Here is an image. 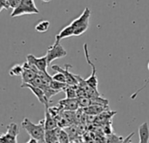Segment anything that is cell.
<instances>
[{
    "label": "cell",
    "instance_id": "obj_26",
    "mask_svg": "<svg viewBox=\"0 0 149 143\" xmlns=\"http://www.w3.org/2000/svg\"><path fill=\"white\" fill-rule=\"evenodd\" d=\"M52 80H58V81H60V82H64V83H66V81H67L65 75L63 73H60V72H57V73H55L52 76Z\"/></svg>",
    "mask_w": 149,
    "mask_h": 143
},
{
    "label": "cell",
    "instance_id": "obj_29",
    "mask_svg": "<svg viewBox=\"0 0 149 143\" xmlns=\"http://www.w3.org/2000/svg\"><path fill=\"white\" fill-rule=\"evenodd\" d=\"M39 142L37 139L33 138V137H31L28 141H27V143H38Z\"/></svg>",
    "mask_w": 149,
    "mask_h": 143
},
{
    "label": "cell",
    "instance_id": "obj_7",
    "mask_svg": "<svg viewBox=\"0 0 149 143\" xmlns=\"http://www.w3.org/2000/svg\"><path fill=\"white\" fill-rule=\"evenodd\" d=\"M21 88H28L30 89L32 93L38 98V100H39L40 103H42L43 105H45V107H48L49 105V100L46 98L45 94V92L43 91V89L41 87H38V86H35L30 83H24V84H21Z\"/></svg>",
    "mask_w": 149,
    "mask_h": 143
},
{
    "label": "cell",
    "instance_id": "obj_22",
    "mask_svg": "<svg viewBox=\"0 0 149 143\" xmlns=\"http://www.w3.org/2000/svg\"><path fill=\"white\" fill-rule=\"evenodd\" d=\"M68 86L67 83H64V82H60V81H58V80H52V83H51V87L58 91V92H61V91H64L65 88Z\"/></svg>",
    "mask_w": 149,
    "mask_h": 143
},
{
    "label": "cell",
    "instance_id": "obj_1",
    "mask_svg": "<svg viewBox=\"0 0 149 143\" xmlns=\"http://www.w3.org/2000/svg\"><path fill=\"white\" fill-rule=\"evenodd\" d=\"M21 127L30 135L31 137L37 139L39 142H45V119L39 121L38 124H34L28 118H24L22 121Z\"/></svg>",
    "mask_w": 149,
    "mask_h": 143
},
{
    "label": "cell",
    "instance_id": "obj_30",
    "mask_svg": "<svg viewBox=\"0 0 149 143\" xmlns=\"http://www.w3.org/2000/svg\"><path fill=\"white\" fill-rule=\"evenodd\" d=\"M42 2H44V3H49V2H51L52 0H41Z\"/></svg>",
    "mask_w": 149,
    "mask_h": 143
},
{
    "label": "cell",
    "instance_id": "obj_20",
    "mask_svg": "<svg viewBox=\"0 0 149 143\" xmlns=\"http://www.w3.org/2000/svg\"><path fill=\"white\" fill-rule=\"evenodd\" d=\"M49 27H50V22L47 20H43V21L38 22L36 24L35 30L38 32H46L48 31Z\"/></svg>",
    "mask_w": 149,
    "mask_h": 143
},
{
    "label": "cell",
    "instance_id": "obj_31",
    "mask_svg": "<svg viewBox=\"0 0 149 143\" xmlns=\"http://www.w3.org/2000/svg\"><path fill=\"white\" fill-rule=\"evenodd\" d=\"M148 70H149V62H148ZM149 82V79H148V83ZM148 83H147V84H148Z\"/></svg>",
    "mask_w": 149,
    "mask_h": 143
},
{
    "label": "cell",
    "instance_id": "obj_2",
    "mask_svg": "<svg viewBox=\"0 0 149 143\" xmlns=\"http://www.w3.org/2000/svg\"><path fill=\"white\" fill-rule=\"evenodd\" d=\"M91 17V10L89 8H86L82 14L76 19H74L71 24L74 29V36H80L89 27V19Z\"/></svg>",
    "mask_w": 149,
    "mask_h": 143
},
{
    "label": "cell",
    "instance_id": "obj_12",
    "mask_svg": "<svg viewBox=\"0 0 149 143\" xmlns=\"http://www.w3.org/2000/svg\"><path fill=\"white\" fill-rule=\"evenodd\" d=\"M108 110V107L105 105H100V104H93L87 107L84 108V112L86 114H91V115H100L103 112Z\"/></svg>",
    "mask_w": 149,
    "mask_h": 143
},
{
    "label": "cell",
    "instance_id": "obj_28",
    "mask_svg": "<svg viewBox=\"0 0 149 143\" xmlns=\"http://www.w3.org/2000/svg\"><path fill=\"white\" fill-rule=\"evenodd\" d=\"M20 2H21V0H7L10 9H12V10L16 9L19 5Z\"/></svg>",
    "mask_w": 149,
    "mask_h": 143
},
{
    "label": "cell",
    "instance_id": "obj_11",
    "mask_svg": "<svg viewBox=\"0 0 149 143\" xmlns=\"http://www.w3.org/2000/svg\"><path fill=\"white\" fill-rule=\"evenodd\" d=\"M64 129L68 133L71 142H83L81 135H80V131L79 129V127L76 126V124L70 125L69 127H67Z\"/></svg>",
    "mask_w": 149,
    "mask_h": 143
},
{
    "label": "cell",
    "instance_id": "obj_16",
    "mask_svg": "<svg viewBox=\"0 0 149 143\" xmlns=\"http://www.w3.org/2000/svg\"><path fill=\"white\" fill-rule=\"evenodd\" d=\"M60 128L57 127L53 129H47L45 130V142H58V132Z\"/></svg>",
    "mask_w": 149,
    "mask_h": 143
},
{
    "label": "cell",
    "instance_id": "obj_14",
    "mask_svg": "<svg viewBox=\"0 0 149 143\" xmlns=\"http://www.w3.org/2000/svg\"><path fill=\"white\" fill-rule=\"evenodd\" d=\"M49 106L45 107V130L47 129H53L58 127V123L56 119L52 115L49 111Z\"/></svg>",
    "mask_w": 149,
    "mask_h": 143
},
{
    "label": "cell",
    "instance_id": "obj_13",
    "mask_svg": "<svg viewBox=\"0 0 149 143\" xmlns=\"http://www.w3.org/2000/svg\"><path fill=\"white\" fill-rule=\"evenodd\" d=\"M29 55L31 56V59L33 60V62L35 63L36 66L38 67V69L40 72L47 73V66L49 65H48V62H47V57H46V55L44 56V57H41V58H37V57H35L32 54H29Z\"/></svg>",
    "mask_w": 149,
    "mask_h": 143
},
{
    "label": "cell",
    "instance_id": "obj_6",
    "mask_svg": "<svg viewBox=\"0 0 149 143\" xmlns=\"http://www.w3.org/2000/svg\"><path fill=\"white\" fill-rule=\"evenodd\" d=\"M71 67H72V66L69 65V64H66V65L65 66L64 68L61 67V66H58V65H53V66H52V69L53 71H55L56 73H57V72L63 73L65 75L66 80H67L66 83H67L68 85H70V86H75V85H78V84H79V80H78V79L76 78L75 74H72V73H71L69 72V68H71Z\"/></svg>",
    "mask_w": 149,
    "mask_h": 143
},
{
    "label": "cell",
    "instance_id": "obj_9",
    "mask_svg": "<svg viewBox=\"0 0 149 143\" xmlns=\"http://www.w3.org/2000/svg\"><path fill=\"white\" fill-rule=\"evenodd\" d=\"M61 108L62 110H70V111H77L79 108V102H78V100L77 98H72V99H64V100H61L58 104Z\"/></svg>",
    "mask_w": 149,
    "mask_h": 143
},
{
    "label": "cell",
    "instance_id": "obj_15",
    "mask_svg": "<svg viewBox=\"0 0 149 143\" xmlns=\"http://www.w3.org/2000/svg\"><path fill=\"white\" fill-rule=\"evenodd\" d=\"M139 138L140 142H149V127L148 122H144L139 127Z\"/></svg>",
    "mask_w": 149,
    "mask_h": 143
},
{
    "label": "cell",
    "instance_id": "obj_23",
    "mask_svg": "<svg viewBox=\"0 0 149 143\" xmlns=\"http://www.w3.org/2000/svg\"><path fill=\"white\" fill-rule=\"evenodd\" d=\"M41 88H42L43 91L45 92V94L46 98H47L49 100H51V98H52V96H54V95L58 94V93H60V92H58V91H57V90L52 88L51 86H42Z\"/></svg>",
    "mask_w": 149,
    "mask_h": 143
},
{
    "label": "cell",
    "instance_id": "obj_25",
    "mask_svg": "<svg viewBox=\"0 0 149 143\" xmlns=\"http://www.w3.org/2000/svg\"><path fill=\"white\" fill-rule=\"evenodd\" d=\"M23 73V65H15L10 69V76H21Z\"/></svg>",
    "mask_w": 149,
    "mask_h": 143
},
{
    "label": "cell",
    "instance_id": "obj_3",
    "mask_svg": "<svg viewBox=\"0 0 149 143\" xmlns=\"http://www.w3.org/2000/svg\"><path fill=\"white\" fill-rule=\"evenodd\" d=\"M39 13L34 0H21L19 5L12 10L10 13L11 17H16L18 16L25 14H38Z\"/></svg>",
    "mask_w": 149,
    "mask_h": 143
},
{
    "label": "cell",
    "instance_id": "obj_21",
    "mask_svg": "<svg viewBox=\"0 0 149 143\" xmlns=\"http://www.w3.org/2000/svg\"><path fill=\"white\" fill-rule=\"evenodd\" d=\"M77 100H78L79 107L85 108V107H87L93 105V100H92V99L89 98V97H87V96L77 97Z\"/></svg>",
    "mask_w": 149,
    "mask_h": 143
},
{
    "label": "cell",
    "instance_id": "obj_18",
    "mask_svg": "<svg viewBox=\"0 0 149 143\" xmlns=\"http://www.w3.org/2000/svg\"><path fill=\"white\" fill-rule=\"evenodd\" d=\"M62 116L66 119L71 125L77 124V119H76V111H70V110H64L62 111Z\"/></svg>",
    "mask_w": 149,
    "mask_h": 143
},
{
    "label": "cell",
    "instance_id": "obj_17",
    "mask_svg": "<svg viewBox=\"0 0 149 143\" xmlns=\"http://www.w3.org/2000/svg\"><path fill=\"white\" fill-rule=\"evenodd\" d=\"M71 36H74V29L72 24H69L65 26V28H63L58 35H56L55 40L60 41L61 39L71 37Z\"/></svg>",
    "mask_w": 149,
    "mask_h": 143
},
{
    "label": "cell",
    "instance_id": "obj_27",
    "mask_svg": "<svg viewBox=\"0 0 149 143\" xmlns=\"http://www.w3.org/2000/svg\"><path fill=\"white\" fill-rule=\"evenodd\" d=\"M30 84H31V85H33V86H35L41 87V86H42V85H43V82H42V79H41V77H40L38 74H37V76L34 78V80H33Z\"/></svg>",
    "mask_w": 149,
    "mask_h": 143
},
{
    "label": "cell",
    "instance_id": "obj_24",
    "mask_svg": "<svg viewBox=\"0 0 149 143\" xmlns=\"http://www.w3.org/2000/svg\"><path fill=\"white\" fill-rule=\"evenodd\" d=\"M58 138V142H61V143L71 142V141H70V137H69V135H68V133H67L64 128H60V129H59Z\"/></svg>",
    "mask_w": 149,
    "mask_h": 143
},
{
    "label": "cell",
    "instance_id": "obj_19",
    "mask_svg": "<svg viewBox=\"0 0 149 143\" xmlns=\"http://www.w3.org/2000/svg\"><path fill=\"white\" fill-rule=\"evenodd\" d=\"M77 87H78V85H75V86L68 85L64 90V92L65 93V98L67 99L77 98Z\"/></svg>",
    "mask_w": 149,
    "mask_h": 143
},
{
    "label": "cell",
    "instance_id": "obj_4",
    "mask_svg": "<svg viewBox=\"0 0 149 143\" xmlns=\"http://www.w3.org/2000/svg\"><path fill=\"white\" fill-rule=\"evenodd\" d=\"M67 55L66 50L60 45V41L55 40V43L52 45L51 46L48 47L47 52H46V57H47V62L48 65L50 66L51 63L55 60L61 58H64Z\"/></svg>",
    "mask_w": 149,
    "mask_h": 143
},
{
    "label": "cell",
    "instance_id": "obj_10",
    "mask_svg": "<svg viewBox=\"0 0 149 143\" xmlns=\"http://www.w3.org/2000/svg\"><path fill=\"white\" fill-rule=\"evenodd\" d=\"M37 76V73L32 70L27 64V62L25 61L23 64V73H22V84L24 83H31L34 78Z\"/></svg>",
    "mask_w": 149,
    "mask_h": 143
},
{
    "label": "cell",
    "instance_id": "obj_8",
    "mask_svg": "<svg viewBox=\"0 0 149 143\" xmlns=\"http://www.w3.org/2000/svg\"><path fill=\"white\" fill-rule=\"evenodd\" d=\"M84 51H85V55H86V61L87 63L91 66L92 67V74L90 77H88L86 80V82L91 85L93 87H96L98 86V79H97V76H96V66L91 61L90 59V57H89V52H88V46H87V44H85L84 45Z\"/></svg>",
    "mask_w": 149,
    "mask_h": 143
},
{
    "label": "cell",
    "instance_id": "obj_5",
    "mask_svg": "<svg viewBox=\"0 0 149 143\" xmlns=\"http://www.w3.org/2000/svg\"><path fill=\"white\" fill-rule=\"evenodd\" d=\"M19 134L18 126L16 123H10L7 126V131L5 134L1 135L0 142H17V135Z\"/></svg>",
    "mask_w": 149,
    "mask_h": 143
}]
</instances>
